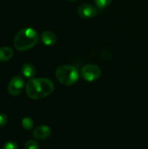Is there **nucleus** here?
<instances>
[{
  "label": "nucleus",
  "mask_w": 148,
  "mask_h": 149,
  "mask_svg": "<svg viewBox=\"0 0 148 149\" xmlns=\"http://www.w3.org/2000/svg\"><path fill=\"white\" fill-rule=\"evenodd\" d=\"M25 91L31 99L41 100L53 93L54 84L51 80L44 78L31 79L27 82Z\"/></svg>",
  "instance_id": "1"
},
{
  "label": "nucleus",
  "mask_w": 148,
  "mask_h": 149,
  "mask_svg": "<svg viewBox=\"0 0 148 149\" xmlns=\"http://www.w3.org/2000/svg\"><path fill=\"white\" fill-rule=\"evenodd\" d=\"M38 42V34L32 28H24L19 31L14 38V46L17 51H27L34 47Z\"/></svg>",
  "instance_id": "2"
},
{
  "label": "nucleus",
  "mask_w": 148,
  "mask_h": 149,
  "mask_svg": "<svg viewBox=\"0 0 148 149\" xmlns=\"http://www.w3.org/2000/svg\"><path fill=\"white\" fill-rule=\"evenodd\" d=\"M57 79L65 86L74 85L79 78V72L74 65H63L56 70Z\"/></svg>",
  "instance_id": "3"
},
{
  "label": "nucleus",
  "mask_w": 148,
  "mask_h": 149,
  "mask_svg": "<svg viewBox=\"0 0 148 149\" xmlns=\"http://www.w3.org/2000/svg\"><path fill=\"white\" fill-rule=\"evenodd\" d=\"M80 74L85 80L88 82H92L99 79V77L101 76V70L96 65L88 64L82 67Z\"/></svg>",
  "instance_id": "4"
},
{
  "label": "nucleus",
  "mask_w": 148,
  "mask_h": 149,
  "mask_svg": "<svg viewBox=\"0 0 148 149\" xmlns=\"http://www.w3.org/2000/svg\"><path fill=\"white\" fill-rule=\"evenodd\" d=\"M24 87V79L20 76H15L10 79L8 85V92L12 96H17L23 92Z\"/></svg>",
  "instance_id": "5"
},
{
  "label": "nucleus",
  "mask_w": 148,
  "mask_h": 149,
  "mask_svg": "<svg viewBox=\"0 0 148 149\" xmlns=\"http://www.w3.org/2000/svg\"><path fill=\"white\" fill-rule=\"evenodd\" d=\"M98 10L90 3H83L78 8V14L82 18H91L97 15Z\"/></svg>",
  "instance_id": "6"
},
{
  "label": "nucleus",
  "mask_w": 148,
  "mask_h": 149,
  "mask_svg": "<svg viewBox=\"0 0 148 149\" xmlns=\"http://www.w3.org/2000/svg\"><path fill=\"white\" fill-rule=\"evenodd\" d=\"M34 138L38 139V140H44L50 137V135L51 134V129L50 127L46 126V125H42L39 126L38 127H36L33 130L32 133Z\"/></svg>",
  "instance_id": "7"
},
{
  "label": "nucleus",
  "mask_w": 148,
  "mask_h": 149,
  "mask_svg": "<svg viewBox=\"0 0 148 149\" xmlns=\"http://www.w3.org/2000/svg\"><path fill=\"white\" fill-rule=\"evenodd\" d=\"M41 40L45 45L51 46L57 43V36L51 31H44L41 34Z\"/></svg>",
  "instance_id": "8"
},
{
  "label": "nucleus",
  "mask_w": 148,
  "mask_h": 149,
  "mask_svg": "<svg viewBox=\"0 0 148 149\" xmlns=\"http://www.w3.org/2000/svg\"><path fill=\"white\" fill-rule=\"evenodd\" d=\"M21 71L23 75L27 79H33V77L36 75V69L34 65L30 63H25L23 65Z\"/></svg>",
  "instance_id": "9"
},
{
  "label": "nucleus",
  "mask_w": 148,
  "mask_h": 149,
  "mask_svg": "<svg viewBox=\"0 0 148 149\" xmlns=\"http://www.w3.org/2000/svg\"><path fill=\"white\" fill-rule=\"evenodd\" d=\"M13 56V51L11 48L4 46L0 48V61L5 62L10 60Z\"/></svg>",
  "instance_id": "10"
},
{
  "label": "nucleus",
  "mask_w": 148,
  "mask_h": 149,
  "mask_svg": "<svg viewBox=\"0 0 148 149\" xmlns=\"http://www.w3.org/2000/svg\"><path fill=\"white\" fill-rule=\"evenodd\" d=\"M22 126L24 129L31 130L33 127V120L29 117H25L22 120Z\"/></svg>",
  "instance_id": "11"
},
{
  "label": "nucleus",
  "mask_w": 148,
  "mask_h": 149,
  "mask_svg": "<svg viewBox=\"0 0 148 149\" xmlns=\"http://www.w3.org/2000/svg\"><path fill=\"white\" fill-rule=\"evenodd\" d=\"M24 149H39V146H38V142L36 141L30 140L25 143Z\"/></svg>",
  "instance_id": "12"
},
{
  "label": "nucleus",
  "mask_w": 148,
  "mask_h": 149,
  "mask_svg": "<svg viewBox=\"0 0 148 149\" xmlns=\"http://www.w3.org/2000/svg\"><path fill=\"white\" fill-rule=\"evenodd\" d=\"M93 1L96 3L97 7H99L100 9L107 7L112 2V0H93Z\"/></svg>",
  "instance_id": "13"
},
{
  "label": "nucleus",
  "mask_w": 148,
  "mask_h": 149,
  "mask_svg": "<svg viewBox=\"0 0 148 149\" xmlns=\"http://www.w3.org/2000/svg\"><path fill=\"white\" fill-rule=\"evenodd\" d=\"M2 149H18V147L15 141H7L5 144H3Z\"/></svg>",
  "instance_id": "14"
},
{
  "label": "nucleus",
  "mask_w": 148,
  "mask_h": 149,
  "mask_svg": "<svg viewBox=\"0 0 148 149\" xmlns=\"http://www.w3.org/2000/svg\"><path fill=\"white\" fill-rule=\"evenodd\" d=\"M8 122V118L6 114L4 113H0V128L3 127Z\"/></svg>",
  "instance_id": "15"
},
{
  "label": "nucleus",
  "mask_w": 148,
  "mask_h": 149,
  "mask_svg": "<svg viewBox=\"0 0 148 149\" xmlns=\"http://www.w3.org/2000/svg\"><path fill=\"white\" fill-rule=\"evenodd\" d=\"M67 1H76V0H67Z\"/></svg>",
  "instance_id": "16"
}]
</instances>
